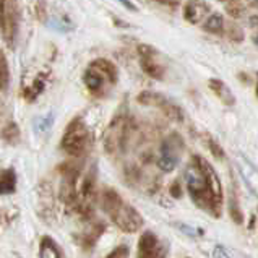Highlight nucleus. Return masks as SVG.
Listing matches in <instances>:
<instances>
[{"instance_id": "obj_1", "label": "nucleus", "mask_w": 258, "mask_h": 258, "mask_svg": "<svg viewBox=\"0 0 258 258\" xmlns=\"http://www.w3.org/2000/svg\"><path fill=\"white\" fill-rule=\"evenodd\" d=\"M185 185L191 200L202 210L218 216L223 203V187L208 161L195 156L185 167Z\"/></svg>"}, {"instance_id": "obj_2", "label": "nucleus", "mask_w": 258, "mask_h": 258, "mask_svg": "<svg viewBox=\"0 0 258 258\" xmlns=\"http://www.w3.org/2000/svg\"><path fill=\"white\" fill-rule=\"evenodd\" d=\"M101 206L107 218L125 232H137L143 226V219L140 213L112 188L102 190Z\"/></svg>"}, {"instance_id": "obj_3", "label": "nucleus", "mask_w": 258, "mask_h": 258, "mask_svg": "<svg viewBox=\"0 0 258 258\" xmlns=\"http://www.w3.org/2000/svg\"><path fill=\"white\" fill-rule=\"evenodd\" d=\"M83 83L88 88V91L101 96L104 93L106 83L115 85L117 83V69L112 62L106 58H96L90 63L83 75Z\"/></svg>"}, {"instance_id": "obj_4", "label": "nucleus", "mask_w": 258, "mask_h": 258, "mask_svg": "<svg viewBox=\"0 0 258 258\" xmlns=\"http://www.w3.org/2000/svg\"><path fill=\"white\" fill-rule=\"evenodd\" d=\"M62 150L73 158H80L90 146V130L82 117H75L65 128L60 142Z\"/></svg>"}, {"instance_id": "obj_5", "label": "nucleus", "mask_w": 258, "mask_h": 258, "mask_svg": "<svg viewBox=\"0 0 258 258\" xmlns=\"http://www.w3.org/2000/svg\"><path fill=\"white\" fill-rule=\"evenodd\" d=\"M18 34V2L17 0H0V36L13 46Z\"/></svg>"}, {"instance_id": "obj_6", "label": "nucleus", "mask_w": 258, "mask_h": 258, "mask_svg": "<svg viewBox=\"0 0 258 258\" xmlns=\"http://www.w3.org/2000/svg\"><path fill=\"white\" fill-rule=\"evenodd\" d=\"M138 102L140 104L159 107L169 117V119H172L175 122L183 120V110L177 106L175 102H172L171 99L164 98L163 94H158V93H153V91H145L138 96Z\"/></svg>"}, {"instance_id": "obj_7", "label": "nucleus", "mask_w": 258, "mask_h": 258, "mask_svg": "<svg viewBox=\"0 0 258 258\" xmlns=\"http://www.w3.org/2000/svg\"><path fill=\"white\" fill-rule=\"evenodd\" d=\"M180 150H182V143L179 138H167L166 142H163L158 158V167L161 171L163 172L174 171L180 161Z\"/></svg>"}, {"instance_id": "obj_8", "label": "nucleus", "mask_w": 258, "mask_h": 258, "mask_svg": "<svg viewBox=\"0 0 258 258\" xmlns=\"http://www.w3.org/2000/svg\"><path fill=\"white\" fill-rule=\"evenodd\" d=\"M138 55H140L142 69L145 70L146 75L154 78V80H163L164 78V67L158 60L156 49L151 47V46H146V44H142V46H138Z\"/></svg>"}, {"instance_id": "obj_9", "label": "nucleus", "mask_w": 258, "mask_h": 258, "mask_svg": "<svg viewBox=\"0 0 258 258\" xmlns=\"http://www.w3.org/2000/svg\"><path fill=\"white\" fill-rule=\"evenodd\" d=\"M166 255L167 247L158 239L156 234L148 231L140 237L137 258H166Z\"/></svg>"}, {"instance_id": "obj_10", "label": "nucleus", "mask_w": 258, "mask_h": 258, "mask_svg": "<svg viewBox=\"0 0 258 258\" xmlns=\"http://www.w3.org/2000/svg\"><path fill=\"white\" fill-rule=\"evenodd\" d=\"M235 164H237V169L242 175V179L245 182V185L250 188V191H252L255 197H258V167L252 161H248L244 154H237Z\"/></svg>"}, {"instance_id": "obj_11", "label": "nucleus", "mask_w": 258, "mask_h": 258, "mask_svg": "<svg viewBox=\"0 0 258 258\" xmlns=\"http://www.w3.org/2000/svg\"><path fill=\"white\" fill-rule=\"evenodd\" d=\"M210 7L203 0H190L183 7V18H185L190 25H197L200 21H205V18L208 17Z\"/></svg>"}, {"instance_id": "obj_12", "label": "nucleus", "mask_w": 258, "mask_h": 258, "mask_svg": "<svg viewBox=\"0 0 258 258\" xmlns=\"http://www.w3.org/2000/svg\"><path fill=\"white\" fill-rule=\"evenodd\" d=\"M210 90L218 96V99L221 102H224L226 106H234L235 104V96L231 91V88L227 86L223 80H218V78H211L210 82Z\"/></svg>"}, {"instance_id": "obj_13", "label": "nucleus", "mask_w": 258, "mask_h": 258, "mask_svg": "<svg viewBox=\"0 0 258 258\" xmlns=\"http://www.w3.org/2000/svg\"><path fill=\"white\" fill-rule=\"evenodd\" d=\"M203 29H205V31H208V33H213V34L223 33V29H224L223 15H221V13H210L203 21Z\"/></svg>"}, {"instance_id": "obj_14", "label": "nucleus", "mask_w": 258, "mask_h": 258, "mask_svg": "<svg viewBox=\"0 0 258 258\" xmlns=\"http://www.w3.org/2000/svg\"><path fill=\"white\" fill-rule=\"evenodd\" d=\"M39 258H60V250H58L55 242L44 235L39 244Z\"/></svg>"}, {"instance_id": "obj_15", "label": "nucleus", "mask_w": 258, "mask_h": 258, "mask_svg": "<svg viewBox=\"0 0 258 258\" xmlns=\"http://www.w3.org/2000/svg\"><path fill=\"white\" fill-rule=\"evenodd\" d=\"M17 185V177L12 169H7L0 174V194H10Z\"/></svg>"}, {"instance_id": "obj_16", "label": "nucleus", "mask_w": 258, "mask_h": 258, "mask_svg": "<svg viewBox=\"0 0 258 258\" xmlns=\"http://www.w3.org/2000/svg\"><path fill=\"white\" fill-rule=\"evenodd\" d=\"M213 255H215V258H252L245 255L244 252H240V250H235L226 245H216Z\"/></svg>"}, {"instance_id": "obj_17", "label": "nucleus", "mask_w": 258, "mask_h": 258, "mask_svg": "<svg viewBox=\"0 0 258 258\" xmlns=\"http://www.w3.org/2000/svg\"><path fill=\"white\" fill-rule=\"evenodd\" d=\"M44 86H46V82H44V80H41V78H36L34 82L31 83V86H26L25 88L23 96H25L28 101H34L42 93Z\"/></svg>"}, {"instance_id": "obj_18", "label": "nucleus", "mask_w": 258, "mask_h": 258, "mask_svg": "<svg viewBox=\"0 0 258 258\" xmlns=\"http://www.w3.org/2000/svg\"><path fill=\"white\" fill-rule=\"evenodd\" d=\"M49 26L52 28V29H55V31H60V33L73 31V28H75L67 17H54V18H50Z\"/></svg>"}, {"instance_id": "obj_19", "label": "nucleus", "mask_w": 258, "mask_h": 258, "mask_svg": "<svg viewBox=\"0 0 258 258\" xmlns=\"http://www.w3.org/2000/svg\"><path fill=\"white\" fill-rule=\"evenodd\" d=\"M9 83H10L9 62H7V57L4 55V52L0 50V90H7Z\"/></svg>"}, {"instance_id": "obj_20", "label": "nucleus", "mask_w": 258, "mask_h": 258, "mask_svg": "<svg viewBox=\"0 0 258 258\" xmlns=\"http://www.w3.org/2000/svg\"><path fill=\"white\" fill-rule=\"evenodd\" d=\"M2 138L5 140L7 143H12V145H15L20 140V130H18V127H17V123H13V122H10V123H7L5 127L2 128Z\"/></svg>"}, {"instance_id": "obj_21", "label": "nucleus", "mask_w": 258, "mask_h": 258, "mask_svg": "<svg viewBox=\"0 0 258 258\" xmlns=\"http://www.w3.org/2000/svg\"><path fill=\"white\" fill-rule=\"evenodd\" d=\"M52 122H54V115L52 114H47V115H42L39 117L38 120H36V132L38 134H46V132L50 130V127H52Z\"/></svg>"}, {"instance_id": "obj_22", "label": "nucleus", "mask_w": 258, "mask_h": 258, "mask_svg": "<svg viewBox=\"0 0 258 258\" xmlns=\"http://www.w3.org/2000/svg\"><path fill=\"white\" fill-rule=\"evenodd\" d=\"M106 258H130V248L127 245L115 247Z\"/></svg>"}, {"instance_id": "obj_23", "label": "nucleus", "mask_w": 258, "mask_h": 258, "mask_svg": "<svg viewBox=\"0 0 258 258\" xmlns=\"http://www.w3.org/2000/svg\"><path fill=\"white\" fill-rule=\"evenodd\" d=\"M156 2L161 5H166V7H179L180 5V0H156Z\"/></svg>"}, {"instance_id": "obj_24", "label": "nucleus", "mask_w": 258, "mask_h": 258, "mask_svg": "<svg viewBox=\"0 0 258 258\" xmlns=\"http://www.w3.org/2000/svg\"><path fill=\"white\" fill-rule=\"evenodd\" d=\"M248 20H250V26L258 28V15H252V17H250Z\"/></svg>"}, {"instance_id": "obj_25", "label": "nucleus", "mask_w": 258, "mask_h": 258, "mask_svg": "<svg viewBox=\"0 0 258 258\" xmlns=\"http://www.w3.org/2000/svg\"><path fill=\"white\" fill-rule=\"evenodd\" d=\"M120 2H122V4H123L125 7H127L128 10H137V7H135L134 4H132L130 0H120Z\"/></svg>"}, {"instance_id": "obj_26", "label": "nucleus", "mask_w": 258, "mask_h": 258, "mask_svg": "<svg viewBox=\"0 0 258 258\" xmlns=\"http://www.w3.org/2000/svg\"><path fill=\"white\" fill-rule=\"evenodd\" d=\"M253 41H255V44H256V46H258V34L255 36V39H253Z\"/></svg>"}, {"instance_id": "obj_27", "label": "nucleus", "mask_w": 258, "mask_h": 258, "mask_svg": "<svg viewBox=\"0 0 258 258\" xmlns=\"http://www.w3.org/2000/svg\"><path fill=\"white\" fill-rule=\"evenodd\" d=\"M253 5L256 7V9H258V0H255V2H253Z\"/></svg>"}, {"instance_id": "obj_28", "label": "nucleus", "mask_w": 258, "mask_h": 258, "mask_svg": "<svg viewBox=\"0 0 258 258\" xmlns=\"http://www.w3.org/2000/svg\"><path fill=\"white\" fill-rule=\"evenodd\" d=\"M256 94H258V86H256Z\"/></svg>"}]
</instances>
